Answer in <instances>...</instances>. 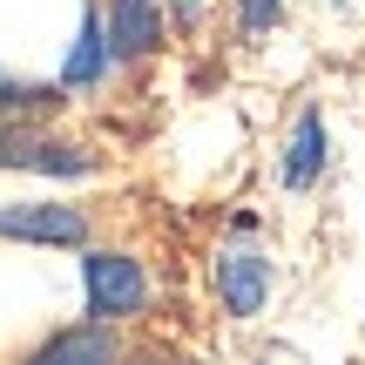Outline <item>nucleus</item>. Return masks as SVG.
Returning <instances> with one entry per match:
<instances>
[{
	"instance_id": "9d476101",
	"label": "nucleus",
	"mask_w": 365,
	"mask_h": 365,
	"mask_svg": "<svg viewBox=\"0 0 365 365\" xmlns=\"http://www.w3.org/2000/svg\"><path fill=\"white\" fill-rule=\"evenodd\" d=\"M237 14H244V27H250V34L277 27V0H237Z\"/></svg>"
},
{
	"instance_id": "7ed1b4c3",
	"label": "nucleus",
	"mask_w": 365,
	"mask_h": 365,
	"mask_svg": "<svg viewBox=\"0 0 365 365\" xmlns=\"http://www.w3.org/2000/svg\"><path fill=\"white\" fill-rule=\"evenodd\" d=\"M0 237L21 244H88V217L75 203H0Z\"/></svg>"
},
{
	"instance_id": "f257e3e1",
	"label": "nucleus",
	"mask_w": 365,
	"mask_h": 365,
	"mask_svg": "<svg viewBox=\"0 0 365 365\" xmlns=\"http://www.w3.org/2000/svg\"><path fill=\"white\" fill-rule=\"evenodd\" d=\"M81 291H88V318L95 325H115V318H135L149 304V277L135 257L122 250H88L81 257Z\"/></svg>"
},
{
	"instance_id": "f03ea898",
	"label": "nucleus",
	"mask_w": 365,
	"mask_h": 365,
	"mask_svg": "<svg viewBox=\"0 0 365 365\" xmlns=\"http://www.w3.org/2000/svg\"><path fill=\"white\" fill-rule=\"evenodd\" d=\"M0 170H34V176H88L95 156L81 143L61 135H34L21 129V115H0Z\"/></svg>"
},
{
	"instance_id": "0eeeda50",
	"label": "nucleus",
	"mask_w": 365,
	"mask_h": 365,
	"mask_svg": "<svg viewBox=\"0 0 365 365\" xmlns=\"http://www.w3.org/2000/svg\"><path fill=\"white\" fill-rule=\"evenodd\" d=\"M102 68H108V34H102V14H88V21H81L75 54H68V68H61V81H68V88H95Z\"/></svg>"
},
{
	"instance_id": "423d86ee",
	"label": "nucleus",
	"mask_w": 365,
	"mask_h": 365,
	"mask_svg": "<svg viewBox=\"0 0 365 365\" xmlns=\"http://www.w3.org/2000/svg\"><path fill=\"white\" fill-rule=\"evenodd\" d=\"M318 170H325V122L304 115L291 129V149H284V190H312Z\"/></svg>"
},
{
	"instance_id": "9b49d317",
	"label": "nucleus",
	"mask_w": 365,
	"mask_h": 365,
	"mask_svg": "<svg viewBox=\"0 0 365 365\" xmlns=\"http://www.w3.org/2000/svg\"><path fill=\"white\" fill-rule=\"evenodd\" d=\"M196 14H203V0H176V21H182V27H190Z\"/></svg>"
},
{
	"instance_id": "6e6552de",
	"label": "nucleus",
	"mask_w": 365,
	"mask_h": 365,
	"mask_svg": "<svg viewBox=\"0 0 365 365\" xmlns=\"http://www.w3.org/2000/svg\"><path fill=\"white\" fill-rule=\"evenodd\" d=\"M54 102H61L54 88H34V81H14V75H0V115H48Z\"/></svg>"
},
{
	"instance_id": "20e7f679",
	"label": "nucleus",
	"mask_w": 365,
	"mask_h": 365,
	"mask_svg": "<svg viewBox=\"0 0 365 365\" xmlns=\"http://www.w3.org/2000/svg\"><path fill=\"white\" fill-rule=\"evenodd\" d=\"M102 34H108V61H143V54H156L163 48V14H156V0H108Z\"/></svg>"
},
{
	"instance_id": "39448f33",
	"label": "nucleus",
	"mask_w": 365,
	"mask_h": 365,
	"mask_svg": "<svg viewBox=\"0 0 365 365\" xmlns=\"http://www.w3.org/2000/svg\"><path fill=\"white\" fill-rule=\"evenodd\" d=\"M264 291H271V264H264V250L230 244L217 257V298H223V312H230V318H250L264 304Z\"/></svg>"
},
{
	"instance_id": "1a4fd4ad",
	"label": "nucleus",
	"mask_w": 365,
	"mask_h": 365,
	"mask_svg": "<svg viewBox=\"0 0 365 365\" xmlns=\"http://www.w3.org/2000/svg\"><path fill=\"white\" fill-rule=\"evenodd\" d=\"M41 359H115V339L108 331H61L41 345Z\"/></svg>"
}]
</instances>
